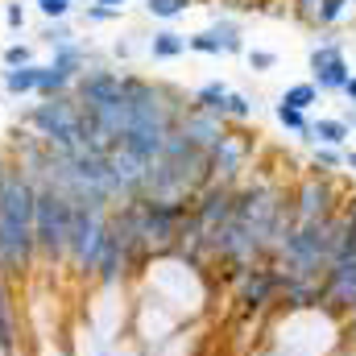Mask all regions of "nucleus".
<instances>
[{"mask_svg":"<svg viewBox=\"0 0 356 356\" xmlns=\"http://www.w3.org/2000/svg\"><path fill=\"white\" fill-rule=\"evenodd\" d=\"M33 269V182L17 162H0V277L25 282Z\"/></svg>","mask_w":356,"mask_h":356,"instance_id":"1","label":"nucleus"},{"mask_svg":"<svg viewBox=\"0 0 356 356\" xmlns=\"http://www.w3.org/2000/svg\"><path fill=\"white\" fill-rule=\"evenodd\" d=\"M75 199L58 186H33V266L67 269Z\"/></svg>","mask_w":356,"mask_h":356,"instance_id":"2","label":"nucleus"},{"mask_svg":"<svg viewBox=\"0 0 356 356\" xmlns=\"http://www.w3.org/2000/svg\"><path fill=\"white\" fill-rule=\"evenodd\" d=\"M108 211L99 203H75V220H71V245H67V269L75 277L91 282V273L99 266L104 253V236H108Z\"/></svg>","mask_w":356,"mask_h":356,"instance_id":"3","label":"nucleus"},{"mask_svg":"<svg viewBox=\"0 0 356 356\" xmlns=\"http://www.w3.org/2000/svg\"><path fill=\"white\" fill-rule=\"evenodd\" d=\"M290 211H294V224H307V220H323V216H336L340 211V195L332 186V175H307L294 191H290Z\"/></svg>","mask_w":356,"mask_h":356,"instance_id":"4","label":"nucleus"},{"mask_svg":"<svg viewBox=\"0 0 356 356\" xmlns=\"http://www.w3.org/2000/svg\"><path fill=\"white\" fill-rule=\"evenodd\" d=\"M236 302L245 307V311H261L269 302H277V294H282V273L273 261H253V266H245L236 277Z\"/></svg>","mask_w":356,"mask_h":356,"instance_id":"5","label":"nucleus"},{"mask_svg":"<svg viewBox=\"0 0 356 356\" xmlns=\"http://www.w3.org/2000/svg\"><path fill=\"white\" fill-rule=\"evenodd\" d=\"M348 79H353V67H348L340 42H323V46L311 50V83L319 88V95H327V91H344Z\"/></svg>","mask_w":356,"mask_h":356,"instance_id":"6","label":"nucleus"},{"mask_svg":"<svg viewBox=\"0 0 356 356\" xmlns=\"http://www.w3.org/2000/svg\"><path fill=\"white\" fill-rule=\"evenodd\" d=\"M249 166V137L224 133L216 149H207V182H241V170Z\"/></svg>","mask_w":356,"mask_h":356,"instance_id":"7","label":"nucleus"},{"mask_svg":"<svg viewBox=\"0 0 356 356\" xmlns=\"http://www.w3.org/2000/svg\"><path fill=\"white\" fill-rule=\"evenodd\" d=\"M353 307H356V257L353 261H332L323 269V302H319V311L348 315Z\"/></svg>","mask_w":356,"mask_h":356,"instance_id":"8","label":"nucleus"},{"mask_svg":"<svg viewBox=\"0 0 356 356\" xmlns=\"http://www.w3.org/2000/svg\"><path fill=\"white\" fill-rule=\"evenodd\" d=\"M21 353V302H17V286L0 277V356Z\"/></svg>","mask_w":356,"mask_h":356,"instance_id":"9","label":"nucleus"},{"mask_svg":"<svg viewBox=\"0 0 356 356\" xmlns=\"http://www.w3.org/2000/svg\"><path fill=\"white\" fill-rule=\"evenodd\" d=\"M186 46H191V50H199V54H241V50H245L241 29H236L232 21H216L211 29H203V33L186 38Z\"/></svg>","mask_w":356,"mask_h":356,"instance_id":"10","label":"nucleus"},{"mask_svg":"<svg viewBox=\"0 0 356 356\" xmlns=\"http://www.w3.org/2000/svg\"><path fill=\"white\" fill-rule=\"evenodd\" d=\"M348 137H353V124H348L344 116H319V120H311V129L302 133V141H311V145H332V149H344Z\"/></svg>","mask_w":356,"mask_h":356,"instance_id":"11","label":"nucleus"},{"mask_svg":"<svg viewBox=\"0 0 356 356\" xmlns=\"http://www.w3.org/2000/svg\"><path fill=\"white\" fill-rule=\"evenodd\" d=\"M228 83H203V88L195 91V99H191V104H195V108H199V112H211V116H220V120H224V108H228Z\"/></svg>","mask_w":356,"mask_h":356,"instance_id":"12","label":"nucleus"},{"mask_svg":"<svg viewBox=\"0 0 356 356\" xmlns=\"http://www.w3.org/2000/svg\"><path fill=\"white\" fill-rule=\"evenodd\" d=\"M319 99H323V95H319L315 83H294V88H286L277 95V104H286V108H294V112H311Z\"/></svg>","mask_w":356,"mask_h":356,"instance_id":"13","label":"nucleus"},{"mask_svg":"<svg viewBox=\"0 0 356 356\" xmlns=\"http://www.w3.org/2000/svg\"><path fill=\"white\" fill-rule=\"evenodd\" d=\"M182 50H186V38H178V33H170V29L158 33V38L149 42V54H154V58H178Z\"/></svg>","mask_w":356,"mask_h":356,"instance_id":"14","label":"nucleus"},{"mask_svg":"<svg viewBox=\"0 0 356 356\" xmlns=\"http://www.w3.org/2000/svg\"><path fill=\"white\" fill-rule=\"evenodd\" d=\"M348 4H353V0H319V4H315V13H311V21L327 29V25H336V21L348 13Z\"/></svg>","mask_w":356,"mask_h":356,"instance_id":"15","label":"nucleus"},{"mask_svg":"<svg viewBox=\"0 0 356 356\" xmlns=\"http://www.w3.org/2000/svg\"><path fill=\"white\" fill-rule=\"evenodd\" d=\"M273 116H277L282 129H290V133H298V137L311 129V116H307V112H294V108H286V104H273Z\"/></svg>","mask_w":356,"mask_h":356,"instance_id":"16","label":"nucleus"},{"mask_svg":"<svg viewBox=\"0 0 356 356\" xmlns=\"http://www.w3.org/2000/svg\"><path fill=\"white\" fill-rule=\"evenodd\" d=\"M38 75H42V67H21V71H8L4 88L13 91V95H21V91H38Z\"/></svg>","mask_w":356,"mask_h":356,"instance_id":"17","label":"nucleus"},{"mask_svg":"<svg viewBox=\"0 0 356 356\" xmlns=\"http://www.w3.org/2000/svg\"><path fill=\"white\" fill-rule=\"evenodd\" d=\"M315 170H319V175H336V170H344V149L315 145Z\"/></svg>","mask_w":356,"mask_h":356,"instance_id":"18","label":"nucleus"},{"mask_svg":"<svg viewBox=\"0 0 356 356\" xmlns=\"http://www.w3.org/2000/svg\"><path fill=\"white\" fill-rule=\"evenodd\" d=\"M253 116V99L241 95V91H228V108H224V120H249Z\"/></svg>","mask_w":356,"mask_h":356,"instance_id":"19","label":"nucleus"},{"mask_svg":"<svg viewBox=\"0 0 356 356\" xmlns=\"http://www.w3.org/2000/svg\"><path fill=\"white\" fill-rule=\"evenodd\" d=\"M186 4H191V0H149L145 8H149L154 17H178V13H182Z\"/></svg>","mask_w":356,"mask_h":356,"instance_id":"20","label":"nucleus"},{"mask_svg":"<svg viewBox=\"0 0 356 356\" xmlns=\"http://www.w3.org/2000/svg\"><path fill=\"white\" fill-rule=\"evenodd\" d=\"M249 67L253 71H273L277 67V54L273 50H249Z\"/></svg>","mask_w":356,"mask_h":356,"instance_id":"21","label":"nucleus"},{"mask_svg":"<svg viewBox=\"0 0 356 356\" xmlns=\"http://www.w3.org/2000/svg\"><path fill=\"white\" fill-rule=\"evenodd\" d=\"M4 63H8L13 71H17V67H29V50H25V46H8V50H4Z\"/></svg>","mask_w":356,"mask_h":356,"instance_id":"22","label":"nucleus"},{"mask_svg":"<svg viewBox=\"0 0 356 356\" xmlns=\"http://www.w3.org/2000/svg\"><path fill=\"white\" fill-rule=\"evenodd\" d=\"M38 4H42V13H46V17H63V13L71 8V0H38Z\"/></svg>","mask_w":356,"mask_h":356,"instance_id":"23","label":"nucleus"},{"mask_svg":"<svg viewBox=\"0 0 356 356\" xmlns=\"http://www.w3.org/2000/svg\"><path fill=\"white\" fill-rule=\"evenodd\" d=\"M340 216H344V220L356 228V191H353V199H348V203H340Z\"/></svg>","mask_w":356,"mask_h":356,"instance_id":"24","label":"nucleus"},{"mask_svg":"<svg viewBox=\"0 0 356 356\" xmlns=\"http://www.w3.org/2000/svg\"><path fill=\"white\" fill-rule=\"evenodd\" d=\"M91 21H108V17H116V8H104V4H95V8H88Z\"/></svg>","mask_w":356,"mask_h":356,"instance_id":"25","label":"nucleus"},{"mask_svg":"<svg viewBox=\"0 0 356 356\" xmlns=\"http://www.w3.org/2000/svg\"><path fill=\"white\" fill-rule=\"evenodd\" d=\"M344 170H353L356 175V149H344Z\"/></svg>","mask_w":356,"mask_h":356,"instance_id":"26","label":"nucleus"},{"mask_svg":"<svg viewBox=\"0 0 356 356\" xmlns=\"http://www.w3.org/2000/svg\"><path fill=\"white\" fill-rule=\"evenodd\" d=\"M344 95H348V99H353V104H356V71H353V79L344 83Z\"/></svg>","mask_w":356,"mask_h":356,"instance_id":"27","label":"nucleus"},{"mask_svg":"<svg viewBox=\"0 0 356 356\" xmlns=\"http://www.w3.org/2000/svg\"><path fill=\"white\" fill-rule=\"evenodd\" d=\"M104 8H116V0H104Z\"/></svg>","mask_w":356,"mask_h":356,"instance_id":"28","label":"nucleus"},{"mask_svg":"<svg viewBox=\"0 0 356 356\" xmlns=\"http://www.w3.org/2000/svg\"><path fill=\"white\" fill-rule=\"evenodd\" d=\"M353 129H356V116H353Z\"/></svg>","mask_w":356,"mask_h":356,"instance_id":"29","label":"nucleus"}]
</instances>
